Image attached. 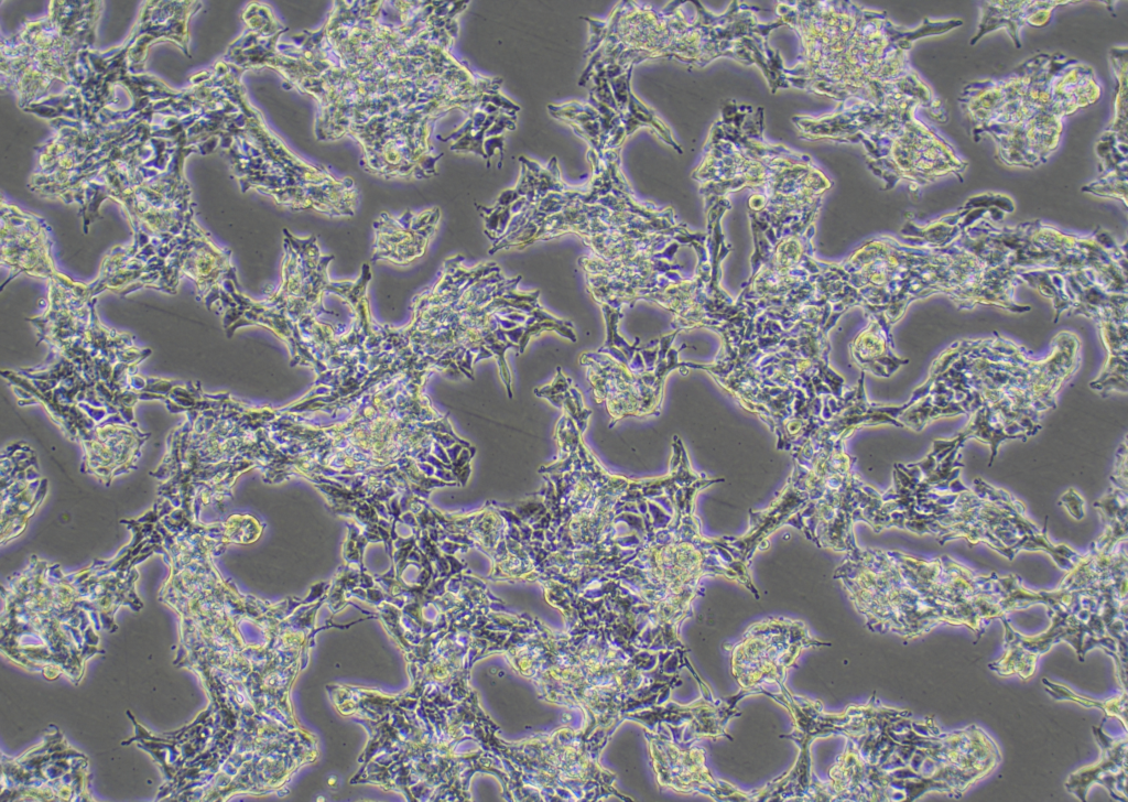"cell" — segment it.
<instances>
[{"mask_svg": "<svg viewBox=\"0 0 1128 802\" xmlns=\"http://www.w3.org/2000/svg\"><path fill=\"white\" fill-rule=\"evenodd\" d=\"M1050 345V353L1034 358L1027 347L997 332L963 338L933 359L926 380L958 414L988 407L1013 438L1026 441L1041 429L1042 414L1055 408L1058 393L1081 364L1076 333L1061 330Z\"/></svg>", "mask_w": 1128, "mask_h": 802, "instance_id": "obj_1", "label": "cell"}]
</instances>
